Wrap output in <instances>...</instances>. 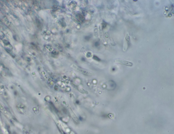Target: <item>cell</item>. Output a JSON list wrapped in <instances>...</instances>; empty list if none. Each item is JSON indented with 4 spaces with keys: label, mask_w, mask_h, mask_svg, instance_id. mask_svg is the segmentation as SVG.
I'll return each instance as SVG.
<instances>
[{
    "label": "cell",
    "mask_w": 174,
    "mask_h": 134,
    "mask_svg": "<svg viewBox=\"0 0 174 134\" xmlns=\"http://www.w3.org/2000/svg\"><path fill=\"white\" fill-rule=\"evenodd\" d=\"M115 62L127 66L132 67L133 65L132 63L123 59H117L115 60Z\"/></svg>",
    "instance_id": "6da1fadb"
}]
</instances>
